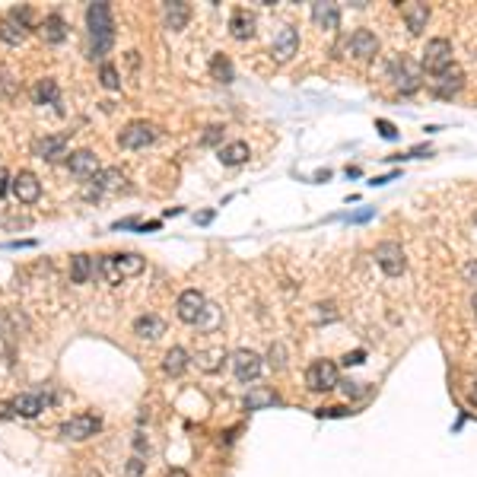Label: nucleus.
<instances>
[{"label":"nucleus","mask_w":477,"mask_h":477,"mask_svg":"<svg viewBox=\"0 0 477 477\" xmlns=\"http://www.w3.org/2000/svg\"><path fill=\"white\" fill-rule=\"evenodd\" d=\"M86 29H90V58L105 64V54L112 51V45H115L112 7L102 3V0L90 3V7H86Z\"/></svg>","instance_id":"nucleus-1"},{"label":"nucleus","mask_w":477,"mask_h":477,"mask_svg":"<svg viewBox=\"0 0 477 477\" xmlns=\"http://www.w3.org/2000/svg\"><path fill=\"white\" fill-rule=\"evenodd\" d=\"M420 67L426 70V74H442L446 67H452V42H448L446 35H436L426 42L423 48V58H420Z\"/></svg>","instance_id":"nucleus-2"},{"label":"nucleus","mask_w":477,"mask_h":477,"mask_svg":"<svg viewBox=\"0 0 477 477\" xmlns=\"http://www.w3.org/2000/svg\"><path fill=\"white\" fill-rule=\"evenodd\" d=\"M341 385V375H337V363L334 359H315L306 369V388L309 391H331V388Z\"/></svg>","instance_id":"nucleus-3"},{"label":"nucleus","mask_w":477,"mask_h":477,"mask_svg":"<svg viewBox=\"0 0 477 477\" xmlns=\"http://www.w3.org/2000/svg\"><path fill=\"white\" fill-rule=\"evenodd\" d=\"M207 312H210V302L204 299L201 290H185L175 299V315H179L185 325H201Z\"/></svg>","instance_id":"nucleus-4"},{"label":"nucleus","mask_w":477,"mask_h":477,"mask_svg":"<svg viewBox=\"0 0 477 477\" xmlns=\"http://www.w3.org/2000/svg\"><path fill=\"white\" fill-rule=\"evenodd\" d=\"M99 430H102V420H99L96 414H74L70 420H64V423L58 426V432L64 436V439H70V442L92 439Z\"/></svg>","instance_id":"nucleus-5"},{"label":"nucleus","mask_w":477,"mask_h":477,"mask_svg":"<svg viewBox=\"0 0 477 477\" xmlns=\"http://www.w3.org/2000/svg\"><path fill=\"white\" fill-rule=\"evenodd\" d=\"M121 185H124V172L121 169H99L92 179H86L83 197H86V201H96L105 191H118Z\"/></svg>","instance_id":"nucleus-6"},{"label":"nucleus","mask_w":477,"mask_h":477,"mask_svg":"<svg viewBox=\"0 0 477 477\" xmlns=\"http://www.w3.org/2000/svg\"><path fill=\"white\" fill-rule=\"evenodd\" d=\"M375 264L388 277H401L407 270V254H404V248L398 242H382V245H375Z\"/></svg>","instance_id":"nucleus-7"},{"label":"nucleus","mask_w":477,"mask_h":477,"mask_svg":"<svg viewBox=\"0 0 477 477\" xmlns=\"http://www.w3.org/2000/svg\"><path fill=\"white\" fill-rule=\"evenodd\" d=\"M159 137V131L149 121H131L127 127H121V134H118V143L124 149H143L149 147V143Z\"/></svg>","instance_id":"nucleus-8"},{"label":"nucleus","mask_w":477,"mask_h":477,"mask_svg":"<svg viewBox=\"0 0 477 477\" xmlns=\"http://www.w3.org/2000/svg\"><path fill=\"white\" fill-rule=\"evenodd\" d=\"M54 398L51 395H38V391H26V395H16L13 401L7 404L3 410L16 414V417H38L45 407H51Z\"/></svg>","instance_id":"nucleus-9"},{"label":"nucleus","mask_w":477,"mask_h":477,"mask_svg":"<svg viewBox=\"0 0 477 477\" xmlns=\"http://www.w3.org/2000/svg\"><path fill=\"white\" fill-rule=\"evenodd\" d=\"M388 80L395 83L401 92H414L420 86V67L417 64H410L407 58H398L388 64Z\"/></svg>","instance_id":"nucleus-10"},{"label":"nucleus","mask_w":477,"mask_h":477,"mask_svg":"<svg viewBox=\"0 0 477 477\" xmlns=\"http://www.w3.org/2000/svg\"><path fill=\"white\" fill-rule=\"evenodd\" d=\"M264 369V359L254 350H236L232 353V373L239 382H254Z\"/></svg>","instance_id":"nucleus-11"},{"label":"nucleus","mask_w":477,"mask_h":477,"mask_svg":"<svg viewBox=\"0 0 477 477\" xmlns=\"http://www.w3.org/2000/svg\"><path fill=\"white\" fill-rule=\"evenodd\" d=\"M462 86H464V70L458 67V64H452V67H446L442 74L432 76V92L439 99H452Z\"/></svg>","instance_id":"nucleus-12"},{"label":"nucleus","mask_w":477,"mask_h":477,"mask_svg":"<svg viewBox=\"0 0 477 477\" xmlns=\"http://www.w3.org/2000/svg\"><path fill=\"white\" fill-rule=\"evenodd\" d=\"M10 191L16 194L19 204H35L38 197H42V181H38L32 172H19V175H13V181H10Z\"/></svg>","instance_id":"nucleus-13"},{"label":"nucleus","mask_w":477,"mask_h":477,"mask_svg":"<svg viewBox=\"0 0 477 477\" xmlns=\"http://www.w3.org/2000/svg\"><path fill=\"white\" fill-rule=\"evenodd\" d=\"M347 51L359 60L375 58V54H379V38H375V32H369V29H357L350 38H347Z\"/></svg>","instance_id":"nucleus-14"},{"label":"nucleus","mask_w":477,"mask_h":477,"mask_svg":"<svg viewBox=\"0 0 477 477\" xmlns=\"http://www.w3.org/2000/svg\"><path fill=\"white\" fill-rule=\"evenodd\" d=\"M270 51H274L277 60H290L293 54L299 51V32L293 29V26H280V32H277L274 42H270Z\"/></svg>","instance_id":"nucleus-15"},{"label":"nucleus","mask_w":477,"mask_h":477,"mask_svg":"<svg viewBox=\"0 0 477 477\" xmlns=\"http://www.w3.org/2000/svg\"><path fill=\"white\" fill-rule=\"evenodd\" d=\"M32 153H35L38 159H48V163H54V159L67 156V137H64V134L38 137V140L32 143Z\"/></svg>","instance_id":"nucleus-16"},{"label":"nucleus","mask_w":477,"mask_h":477,"mask_svg":"<svg viewBox=\"0 0 477 477\" xmlns=\"http://www.w3.org/2000/svg\"><path fill=\"white\" fill-rule=\"evenodd\" d=\"M67 169L74 172L76 179H92L99 172V159H96L92 149H76V153L67 156Z\"/></svg>","instance_id":"nucleus-17"},{"label":"nucleus","mask_w":477,"mask_h":477,"mask_svg":"<svg viewBox=\"0 0 477 477\" xmlns=\"http://www.w3.org/2000/svg\"><path fill=\"white\" fill-rule=\"evenodd\" d=\"M163 19H165V29L181 32L188 26V19H191V7L181 3V0H169V3H163Z\"/></svg>","instance_id":"nucleus-18"},{"label":"nucleus","mask_w":477,"mask_h":477,"mask_svg":"<svg viewBox=\"0 0 477 477\" xmlns=\"http://www.w3.org/2000/svg\"><path fill=\"white\" fill-rule=\"evenodd\" d=\"M401 16H404V23H407L410 35H420L426 29V23H430V7L426 3H404Z\"/></svg>","instance_id":"nucleus-19"},{"label":"nucleus","mask_w":477,"mask_h":477,"mask_svg":"<svg viewBox=\"0 0 477 477\" xmlns=\"http://www.w3.org/2000/svg\"><path fill=\"white\" fill-rule=\"evenodd\" d=\"M38 35L45 38L48 45H60V42L67 38V23H64L58 13H51V16H45V19H42V26H38Z\"/></svg>","instance_id":"nucleus-20"},{"label":"nucleus","mask_w":477,"mask_h":477,"mask_svg":"<svg viewBox=\"0 0 477 477\" xmlns=\"http://www.w3.org/2000/svg\"><path fill=\"white\" fill-rule=\"evenodd\" d=\"M312 19L321 29L334 32L337 26H341V7H337V3H312Z\"/></svg>","instance_id":"nucleus-21"},{"label":"nucleus","mask_w":477,"mask_h":477,"mask_svg":"<svg viewBox=\"0 0 477 477\" xmlns=\"http://www.w3.org/2000/svg\"><path fill=\"white\" fill-rule=\"evenodd\" d=\"M134 334L147 337V341H156V337L165 334V321L159 315H140V318H134Z\"/></svg>","instance_id":"nucleus-22"},{"label":"nucleus","mask_w":477,"mask_h":477,"mask_svg":"<svg viewBox=\"0 0 477 477\" xmlns=\"http://www.w3.org/2000/svg\"><path fill=\"white\" fill-rule=\"evenodd\" d=\"M248 156H252V149H248L245 140H232L220 147V163L223 165H242L248 163Z\"/></svg>","instance_id":"nucleus-23"},{"label":"nucleus","mask_w":477,"mask_h":477,"mask_svg":"<svg viewBox=\"0 0 477 477\" xmlns=\"http://www.w3.org/2000/svg\"><path fill=\"white\" fill-rule=\"evenodd\" d=\"M229 32L239 42H248V38L254 35V16L245 13V10H236V13L229 16Z\"/></svg>","instance_id":"nucleus-24"},{"label":"nucleus","mask_w":477,"mask_h":477,"mask_svg":"<svg viewBox=\"0 0 477 477\" xmlns=\"http://www.w3.org/2000/svg\"><path fill=\"white\" fill-rule=\"evenodd\" d=\"M92 274H96V261H92L90 254H74L70 258V280L74 284H86Z\"/></svg>","instance_id":"nucleus-25"},{"label":"nucleus","mask_w":477,"mask_h":477,"mask_svg":"<svg viewBox=\"0 0 477 477\" xmlns=\"http://www.w3.org/2000/svg\"><path fill=\"white\" fill-rule=\"evenodd\" d=\"M96 274L102 277L105 284H112V286L124 280V274H121L118 258H115V254H102V258H99V261H96Z\"/></svg>","instance_id":"nucleus-26"},{"label":"nucleus","mask_w":477,"mask_h":477,"mask_svg":"<svg viewBox=\"0 0 477 477\" xmlns=\"http://www.w3.org/2000/svg\"><path fill=\"white\" fill-rule=\"evenodd\" d=\"M32 102L35 105H58V83H54L51 76L38 80L35 86H32Z\"/></svg>","instance_id":"nucleus-27"},{"label":"nucleus","mask_w":477,"mask_h":477,"mask_svg":"<svg viewBox=\"0 0 477 477\" xmlns=\"http://www.w3.org/2000/svg\"><path fill=\"white\" fill-rule=\"evenodd\" d=\"M188 363H191V359H188V350H185V347H172V350L163 357V369H165L169 375H181V373L188 369Z\"/></svg>","instance_id":"nucleus-28"},{"label":"nucleus","mask_w":477,"mask_h":477,"mask_svg":"<svg viewBox=\"0 0 477 477\" xmlns=\"http://www.w3.org/2000/svg\"><path fill=\"white\" fill-rule=\"evenodd\" d=\"M270 404H280V398L270 391V388H252L245 395V407L248 410H261V407H270Z\"/></svg>","instance_id":"nucleus-29"},{"label":"nucleus","mask_w":477,"mask_h":477,"mask_svg":"<svg viewBox=\"0 0 477 477\" xmlns=\"http://www.w3.org/2000/svg\"><path fill=\"white\" fill-rule=\"evenodd\" d=\"M26 38V29L19 23H13V19H0V42H7V45H23Z\"/></svg>","instance_id":"nucleus-30"},{"label":"nucleus","mask_w":477,"mask_h":477,"mask_svg":"<svg viewBox=\"0 0 477 477\" xmlns=\"http://www.w3.org/2000/svg\"><path fill=\"white\" fill-rule=\"evenodd\" d=\"M210 74H213V80H220V83H232L236 70H232V60L226 58V54H213V60H210Z\"/></svg>","instance_id":"nucleus-31"},{"label":"nucleus","mask_w":477,"mask_h":477,"mask_svg":"<svg viewBox=\"0 0 477 477\" xmlns=\"http://www.w3.org/2000/svg\"><path fill=\"white\" fill-rule=\"evenodd\" d=\"M115 258H118V268H121V274L124 277L140 274L143 270V258L137 252H121V254H115Z\"/></svg>","instance_id":"nucleus-32"},{"label":"nucleus","mask_w":477,"mask_h":477,"mask_svg":"<svg viewBox=\"0 0 477 477\" xmlns=\"http://www.w3.org/2000/svg\"><path fill=\"white\" fill-rule=\"evenodd\" d=\"M99 83H102L105 90H118V86H121L118 67H115V64H108V60H105L102 67H99Z\"/></svg>","instance_id":"nucleus-33"},{"label":"nucleus","mask_w":477,"mask_h":477,"mask_svg":"<svg viewBox=\"0 0 477 477\" xmlns=\"http://www.w3.org/2000/svg\"><path fill=\"white\" fill-rule=\"evenodd\" d=\"M268 363L274 366V369H284V366H286V350H284V343H270Z\"/></svg>","instance_id":"nucleus-34"},{"label":"nucleus","mask_w":477,"mask_h":477,"mask_svg":"<svg viewBox=\"0 0 477 477\" xmlns=\"http://www.w3.org/2000/svg\"><path fill=\"white\" fill-rule=\"evenodd\" d=\"M10 19H13V23H19L23 29H29V26H32V13H29V7H13V10H10Z\"/></svg>","instance_id":"nucleus-35"},{"label":"nucleus","mask_w":477,"mask_h":477,"mask_svg":"<svg viewBox=\"0 0 477 477\" xmlns=\"http://www.w3.org/2000/svg\"><path fill=\"white\" fill-rule=\"evenodd\" d=\"M375 127H379V134L385 137V140H398V127L391 124V121H385V118H379L375 121Z\"/></svg>","instance_id":"nucleus-36"},{"label":"nucleus","mask_w":477,"mask_h":477,"mask_svg":"<svg viewBox=\"0 0 477 477\" xmlns=\"http://www.w3.org/2000/svg\"><path fill=\"white\" fill-rule=\"evenodd\" d=\"M223 357H226L223 350H210V353H201V366H204V369H207V373H213V369H216V363H213V359H223Z\"/></svg>","instance_id":"nucleus-37"},{"label":"nucleus","mask_w":477,"mask_h":477,"mask_svg":"<svg viewBox=\"0 0 477 477\" xmlns=\"http://www.w3.org/2000/svg\"><path fill=\"white\" fill-rule=\"evenodd\" d=\"M341 388H343V395H347V398H359V395H366L363 382H341Z\"/></svg>","instance_id":"nucleus-38"},{"label":"nucleus","mask_w":477,"mask_h":477,"mask_svg":"<svg viewBox=\"0 0 477 477\" xmlns=\"http://www.w3.org/2000/svg\"><path fill=\"white\" fill-rule=\"evenodd\" d=\"M462 277L468 280V284H474V286H477V258H474V261L464 264V268H462Z\"/></svg>","instance_id":"nucleus-39"},{"label":"nucleus","mask_w":477,"mask_h":477,"mask_svg":"<svg viewBox=\"0 0 477 477\" xmlns=\"http://www.w3.org/2000/svg\"><path fill=\"white\" fill-rule=\"evenodd\" d=\"M347 414H350L347 407H321L318 410V417H347Z\"/></svg>","instance_id":"nucleus-40"},{"label":"nucleus","mask_w":477,"mask_h":477,"mask_svg":"<svg viewBox=\"0 0 477 477\" xmlns=\"http://www.w3.org/2000/svg\"><path fill=\"white\" fill-rule=\"evenodd\" d=\"M366 359V350H353V353H347L343 357V366H359Z\"/></svg>","instance_id":"nucleus-41"},{"label":"nucleus","mask_w":477,"mask_h":477,"mask_svg":"<svg viewBox=\"0 0 477 477\" xmlns=\"http://www.w3.org/2000/svg\"><path fill=\"white\" fill-rule=\"evenodd\" d=\"M143 468H147V464H143L140 458H131V464H127V477H140Z\"/></svg>","instance_id":"nucleus-42"},{"label":"nucleus","mask_w":477,"mask_h":477,"mask_svg":"<svg viewBox=\"0 0 477 477\" xmlns=\"http://www.w3.org/2000/svg\"><path fill=\"white\" fill-rule=\"evenodd\" d=\"M220 134H223V127H220V124L207 127V134H204V143H216V140H220Z\"/></svg>","instance_id":"nucleus-43"},{"label":"nucleus","mask_w":477,"mask_h":477,"mask_svg":"<svg viewBox=\"0 0 477 477\" xmlns=\"http://www.w3.org/2000/svg\"><path fill=\"white\" fill-rule=\"evenodd\" d=\"M10 181H13V179H10L7 172H0V197H3V194L10 191Z\"/></svg>","instance_id":"nucleus-44"},{"label":"nucleus","mask_w":477,"mask_h":477,"mask_svg":"<svg viewBox=\"0 0 477 477\" xmlns=\"http://www.w3.org/2000/svg\"><path fill=\"white\" fill-rule=\"evenodd\" d=\"M35 245V242H32V239H19V242H10L7 248H32Z\"/></svg>","instance_id":"nucleus-45"},{"label":"nucleus","mask_w":477,"mask_h":477,"mask_svg":"<svg viewBox=\"0 0 477 477\" xmlns=\"http://www.w3.org/2000/svg\"><path fill=\"white\" fill-rule=\"evenodd\" d=\"M468 401L477 407V382H471V391H468Z\"/></svg>","instance_id":"nucleus-46"},{"label":"nucleus","mask_w":477,"mask_h":477,"mask_svg":"<svg viewBox=\"0 0 477 477\" xmlns=\"http://www.w3.org/2000/svg\"><path fill=\"white\" fill-rule=\"evenodd\" d=\"M165 477H188V471H185V468H172Z\"/></svg>","instance_id":"nucleus-47"},{"label":"nucleus","mask_w":477,"mask_h":477,"mask_svg":"<svg viewBox=\"0 0 477 477\" xmlns=\"http://www.w3.org/2000/svg\"><path fill=\"white\" fill-rule=\"evenodd\" d=\"M210 220H213V210H207V213L197 216V223H210Z\"/></svg>","instance_id":"nucleus-48"},{"label":"nucleus","mask_w":477,"mask_h":477,"mask_svg":"<svg viewBox=\"0 0 477 477\" xmlns=\"http://www.w3.org/2000/svg\"><path fill=\"white\" fill-rule=\"evenodd\" d=\"M471 306H474V315H477V293H474V299H471Z\"/></svg>","instance_id":"nucleus-49"},{"label":"nucleus","mask_w":477,"mask_h":477,"mask_svg":"<svg viewBox=\"0 0 477 477\" xmlns=\"http://www.w3.org/2000/svg\"><path fill=\"white\" fill-rule=\"evenodd\" d=\"M474 223H477V213H474Z\"/></svg>","instance_id":"nucleus-50"}]
</instances>
